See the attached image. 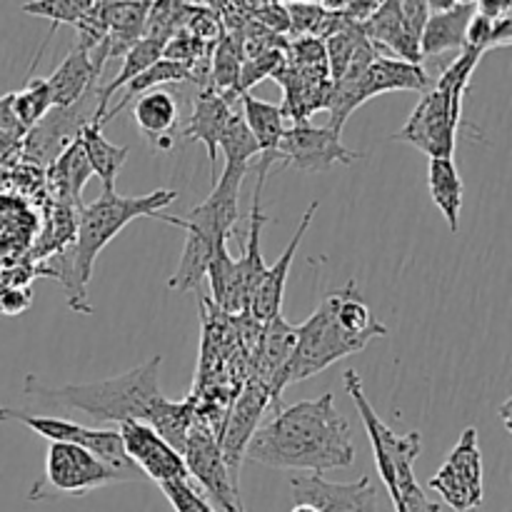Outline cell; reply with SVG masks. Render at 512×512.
<instances>
[{
	"mask_svg": "<svg viewBox=\"0 0 512 512\" xmlns=\"http://www.w3.org/2000/svg\"><path fill=\"white\" fill-rule=\"evenodd\" d=\"M245 460L275 470L328 473L355 463L350 423L335 408L333 393L278 408L260 423L245 448Z\"/></svg>",
	"mask_w": 512,
	"mask_h": 512,
	"instance_id": "cell-1",
	"label": "cell"
},
{
	"mask_svg": "<svg viewBox=\"0 0 512 512\" xmlns=\"http://www.w3.org/2000/svg\"><path fill=\"white\" fill-rule=\"evenodd\" d=\"M160 363L163 355H153L143 365L115 378L98 380V383L55 385V388L40 383L35 375H28L23 393L40 403V408L45 410L43 415L80 413L95 425H123L128 420H140L155 428L173 405L160 390Z\"/></svg>",
	"mask_w": 512,
	"mask_h": 512,
	"instance_id": "cell-2",
	"label": "cell"
},
{
	"mask_svg": "<svg viewBox=\"0 0 512 512\" xmlns=\"http://www.w3.org/2000/svg\"><path fill=\"white\" fill-rule=\"evenodd\" d=\"M178 193L168 188L153 190L145 195H118L115 190H103L93 203L80 205L75 215V240L58 250L53 258V270L43 275L58 280L68 295V305L75 313H93L88 305V283L93 268L105 245L123 233L125 225L138 218H155L175 203Z\"/></svg>",
	"mask_w": 512,
	"mask_h": 512,
	"instance_id": "cell-3",
	"label": "cell"
},
{
	"mask_svg": "<svg viewBox=\"0 0 512 512\" xmlns=\"http://www.w3.org/2000/svg\"><path fill=\"white\" fill-rule=\"evenodd\" d=\"M248 165H225L208 198L185 215L158 213L155 220L178 225L185 230V248L180 265L168 280L170 290H195L203 283L215 250L230 240L240 220V185L248 175Z\"/></svg>",
	"mask_w": 512,
	"mask_h": 512,
	"instance_id": "cell-4",
	"label": "cell"
},
{
	"mask_svg": "<svg viewBox=\"0 0 512 512\" xmlns=\"http://www.w3.org/2000/svg\"><path fill=\"white\" fill-rule=\"evenodd\" d=\"M483 53L465 45L458 58L440 73L435 85H428L418 105L408 115L393 140L423 150L428 158H453L455 133L463 120V100Z\"/></svg>",
	"mask_w": 512,
	"mask_h": 512,
	"instance_id": "cell-5",
	"label": "cell"
},
{
	"mask_svg": "<svg viewBox=\"0 0 512 512\" xmlns=\"http://www.w3.org/2000/svg\"><path fill=\"white\" fill-rule=\"evenodd\" d=\"M370 340L373 338H368V335L353 333L338 318L333 295H328L310 318H305L300 325H293V348H290L283 370L268 388L270 408H280V398H283L288 385L303 383V380L323 373L338 360L360 353Z\"/></svg>",
	"mask_w": 512,
	"mask_h": 512,
	"instance_id": "cell-6",
	"label": "cell"
},
{
	"mask_svg": "<svg viewBox=\"0 0 512 512\" xmlns=\"http://www.w3.org/2000/svg\"><path fill=\"white\" fill-rule=\"evenodd\" d=\"M0 420L3 423H18L23 428L33 430L35 435L45 438L48 443H73L93 453L95 458L103 460L105 465L115 470L123 478V483H133V480H143L140 470L128 460L123 450V440L120 433L113 428H90V425L73 423L60 415H43V413H28V410L15 408H0Z\"/></svg>",
	"mask_w": 512,
	"mask_h": 512,
	"instance_id": "cell-7",
	"label": "cell"
},
{
	"mask_svg": "<svg viewBox=\"0 0 512 512\" xmlns=\"http://www.w3.org/2000/svg\"><path fill=\"white\" fill-rule=\"evenodd\" d=\"M123 483L118 473L85 448L73 443H50L43 478L30 488L28 500H50L60 495L83 498L93 490Z\"/></svg>",
	"mask_w": 512,
	"mask_h": 512,
	"instance_id": "cell-8",
	"label": "cell"
},
{
	"mask_svg": "<svg viewBox=\"0 0 512 512\" xmlns=\"http://www.w3.org/2000/svg\"><path fill=\"white\" fill-rule=\"evenodd\" d=\"M183 463L188 468L190 480L200 485L208 503L218 512H245L240 485L233 483L228 468H225L223 453L215 433L203 418H195L188 438L183 445Z\"/></svg>",
	"mask_w": 512,
	"mask_h": 512,
	"instance_id": "cell-9",
	"label": "cell"
},
{
	"mask_svg": "<svg viewBox=\"0 0 512 512\" xmlns=\"http://www.w3.org/2000/svg\"><path fill=\"white\" fill-rule=\"evenodd\" d=\"M360 158L363 153H355L343 143V133L328 125H313L310 120L288 125L275 150V163L305 173H325L333 165H353Z\"/></svg>",
	"mask_w": 512,
	"mask_h": 512,
	"instance_id": "cell-10",
	"label": "cell"
},
{
	"mask_svg": "<svg viewBox=\"0 0 512 512\" xmlns=\"http://www.w3.org/2000/svg\"><path fill=\"white\" fill-rule=\"evenodd\" d=\"M428 490L440 495L455 512H473L483 503V453L478 445V430L470 425L463 430L458 445L450 450L438 473L428 480Z\"/></svg>",
	"mask_w": 512,
	"mask_h": 512,
	"instance_id": "cell-11",
	"label": "cell"
},
{
	"mask_svg": "<svg viewBox=\"0 0 512 512\" xmlns=\"http://www.w3.org/2000/svg\"><path fill=\"white\" fill-rule=\"evenodd\" d=\"M268 408V388H265L263 383H258V380H250V383L240 390L235 403L230 405V413L228 418H225L220 435H215L220 445V453H223L225 468H228L233 483L240 485V468H243L245 448H248L255 428L263 423V413Z\"/></svg>",
	"mask_w": 512,
	"mask_h": 512,
	"instance_id": "cell-12",
	"label": "cell"
},
{
	"mask_svg": "<svg viewBox=\"0 0 512 512\" xmlns=\"http://www.w3.org/2000/svg\"><path fill=\"white\" fill-rule=\"evenodd\" d=\"M120 440L130 463L140 470L143 478L155 480L158 485L175 483V480H190L183 455L170 448L148 423L128 420L120 425Z\"/></svg>",
	"mask_w": 512,
	"mask_h": 512,
	"instance_id": "cell-13",
	"label": "cell"
},
{
	"mask_svg": "<svg viewBox=\"0 0 512 512\" xmlns=\"http://www.w3.org/2000/svg\"><path fill=\"white\" fill-rule=\"evenodd\" d=\"M290 490L293 503H308L318 512H380L378 485L370 478L330 483L320 473H305L290 480Z\"/></svg>",
	"mask_w": 512,
	"mask_h": 512,
	"instance_id": "cell-14",
	"label": "cell"
},
{
	"mask_svg": "<svg viewBox=\"0 0 512 512\" xmlns=\"http://www.w3.org/2000/svg\"><path fill=\"white\" fill-rule=\"evenodd\" d=\"M318 200L308 205V210L300 218L298 228H295V235L290 238V243L285 245V250L280 253V258L275 260L273 265L265 268V273L260 275L258 285H255L253 295H250V305L248 313L253 315L255 323H268L273 320L275 315H280V308H283V295H285V285H288V275H290V265H293L295 253H298L300 243H303L305 233L313 225L315 213H318Z\"/></svg>",
	"mask_w": 512,
	"mask_h": 512,
	"instance_id": "cell-15",
	"label": "cell"
},
{
	"mask_svg": "<svg viewBox=\"0 0 512 512\" xmlns=\"http://www.w3.org/2000/svg\"><path fill=\"white\" fill-rule=\"evenodd\" d=\"M235 100H240V95L218 93V90L208 85V88L198 95V100H195L188 123L180 125V138L195 140V143L205 145L210 165H218L220 135H223L230 113H233Z\"/></svg>",
	"mask_w": 512,
	"mask_h": 512,
	"instance_id": "cell-16",
	"label": "cell"
},
{
	"mask_svg": "<svg viewBox=\"0 0 512 512\" xmlns=\"http://www.w3.org/2000/svg\"><path fill=\"white\" fill-rule=\"evenodd\" d=\"M133 120L150 143V148H173V135L180 128V113L178 103H175V98L168 90L158 88L138 95L133 103Z\"/></svg>",
	"mask_w": 512,
	"mask_h": 512,
	"instance_id": "cell-17",
	"label": "cell"
},
{
	"mask_svg": "<svg viewBox=\"0 0 512 512\" xmlns=\"http://www.w3.org/2000/svg\"><path fill=\"white\" fill-rule=\"evenodd\" d=\"M100 70L95 68L90 53L80 45H75L63 63L48 75L50 98H53V108H70V105L80 103L90 90L98 88Z\"/></svg>",
	"mask_w": 512,
	"mask_h": 512,
	"instance_id": "cell-18",
	"label": "cell"
},
{
	"mask_svg": "<svg viewBox=\"0 0 512 512\" xmlns=\"http://www.w3.org/2000/svg\"><path fill=\"white\" fill-rule=\"evenodd\" d=\"M240 113H243L248 130L253 133L255 143L260 150V173H268L270 165L275 163V150H278L280 138H283L288 120H285L283 110L275 103H265V100L253 98L250 93L240 95Z\"/></svg>",
	"mask_w": 512,
	"mask_h": 512,
	"instance_id": "cell-19",
	"label": "cell"
},
{
	"mask_svg": "<svg viewBox=\"0 0 512 512\" xmlns=\"http://www.w3.org/2000/svg\"><path fill=\"white\" fill-rule=\"evenodd\" d=\"M475 15V5H453L440 13H430L423 33H420V58L443 55L448 50L465 48L468 23Z\"/></svg>",
	"mask_w": 512,
	"mask_h": 512,
	"instance_id": "cell-20",
	"label": "cell"
},
{
	"mask_svg": "<svg viewBox=\"0 0 512 512\" xmlns=\"http://www.w3.org/2000/svg\"><path fill=\"white\" fill-rule=\"evenodd\" d=\"M90 175H93V170H90L83 145H80L78 135H75L50 163V190L58 198V203L80 208L83 205L80 203V195H83V188L90 180Z\"/></svg>",
	"mask_w": 512,
	"mask_h": 512,
	"instance_id": "cell-21",
	"label": "cell"
},
{
	"mask_svg": "<svg viewBox=\"0 0 512 512\" xmlns=\"http://www.w3.org/2000/svg\"><path fill=\"white\" fill-rule=\"evenodd\" d=\"M205 278L210 280V293H213L215 305L228 315H243L248 313V290H245L243 278H240L238 263L233 255L228 253V243L220 245L215 250L213 260L208 265Z\"/></svg>",
	"mask_w": 512,
	"mask_h": 512,
	"instance_id": "cell-22",
	"label": "cell"
},
{
	"mask_svg": "<svg viewBox=\"0 0 512 512\" xmlns=\"http://www.w3.org/2000/svg\"><path fill=\"white\" fill-rule=\"evenodd\" d=\"M290 348H293V325H288L283 313L275 315L268 323H263V333H260L258 348H255L253 380H258L265 388H270L273 380L278 378L280 370H283Z\"/></svg>",
	"mask_w": 512,
	"mask_h": 512,
	"instance_id": "cell-23",
	"label": "cell"
},
{
	"mask_svg": "<svg viewBox=\"0 0 512 512\" xmlns=\"http://www.w3.org/2000/svg\"><path fill=\"white\" fill-rule=\"evenodd\" d=\"M78 140L83 145V153L88 158L90 170L98 175L103 190H115V178L123 170L125 160H128L130 150L125 145H113L103 133V123L98 120H88L83 128L78 130Z\"/></svg>",
	"mask_w": 512,
	"mask_h": 512,
	"instance_id": "cell-24",
	"label": "cell"
},
{
	"mask_svg": "<svg viewBox=\"0 0 512 512\" xmlns=\"http://www.w3.org/2000/svg\"><path fill=\"white\" fill-rule=\"evenodd\" d=\"M428 190L448 228L458 233L460 213H463V180L453 158H430Z\"/></svg>",
	"mask_w": 512,
	"mask_h": 512,
	"instance_id": "cell-25",
	"label": "cell"
},
{
	"mask_svg": "<svg viewBox=\"0 0 512 512\" xmlns=\"http://www.w3.org/2000/svg\"><path fill=\"white\" fill-rule=\"evenodd\" d=\"M190 78H193V70H190V65L178 63V60H170V58L155 60L150 68H145L143 73L135 75L133 80H128V83L120 88L123 90V95H120V100L113 105V108H108V113L103 115V123H108V120H113L115 115H120V110L128 108L130 100H135L138 95L148 93V90H158L160 85L185 83V80H190Z\"/></svg>",
	"mask_w": 512,
	"mask_h": 512,
	"instance_id": "cell-26",
	"label": "cell"
},
{
	"mask_svg": "<svg viewBox=\"0 0 512 512\" xmlns=\"http://www.w3.org/2000/svg\"><path fill=\"white\" fill-rule=\"evenodd\" d=\"M165 43H168V40L158 38V35H143V38H140L138 43H135L133 48L123 55V65H120L118 78L110 80L105 88H98V113H95V118H98L100 123H103V115H105V110H108L113 93H118V90L123 88L128 80H133L135 75L143 73L145 68H150L155 60L163 58Z\"/></svg>",
	"mask_w": 512,
	"mask_h": 512,
	"instance_id": "cell-27",
	"label": "cell"
},
{
	"mask_svg": "<svg viewBox=\"0 0 512 512\" xmlns=\"http://www.w3.org/2000/svg\"><path fill=\"white\" fill-rule=\"evenodd\" d=\"M10 108H13V115L25 130L35 128L50 113V108H53L48 80L33 78L25 88L13 90L10 93Z\"/></svg>",
	"mask_w": 512,
	"mask_h": 512,
	"instance_id": "cell-28",
	"label": "cell"
},
{
	"mask_svg": "<svg viewBox=\"0 0 512 512\" xmlns=\"http://www.w3.org/2000/svg\"><path fill=\"white\" fill-rule=\"evenodd\" d=\"M218 153L225 155V165H248V168L250 160L260 155L258 143H255L253 133L248 130V123H245L240 108H233L228 123H225L223 135H220Z\"/></svg>",
	"mask_w": 512,
	"mask_h": 512,
	"instance_id": "cell-29",
	"label": "cell"
},
{
	"mask_svg": "<svg viewBox=\"0 0 512 512\" xmlns=\"http://www.w3.org/2000/svg\"><path fill=\"white\" fill-rule=\"evenodd\" d=\"M243 45L235 43L230 35H223L220 43L215 45L213 53V70H210V88L218 93H238L240 68H243Z\"/></svg>",
	"mask_w": 512,
	"mask_h": 512,
	"instance_id": "cell-30",
	"label": "cell"
},
{
	"mask_svg": "<svg viewBox=\"0 0 512 512\" xmlns=\"http://www.w3.org/2000/svg\"><path fill=\"white\" fill-rule=\"evenodd\" d=\"M93 3L95 0H30L23 5V13L50 20L53 23L50 35H53L58 25H78L93 8Z\"/></svg>",
	"mask_w": 512,
	"mask_h": 512,
	"instance_id": "cell-31",
	"label": "cell"
},
{
	"mask_svg": "<svg viewBox=\"0 0 512 512\" xmlns=\"http://www.w3.org/2000/svg\"><path fill=\"white\" fill-rule=\"evenodd\" d=\"M288 63L285 60V53L280 48H265L260 53L250 55L248 60H243V68H240V83L238 93H250V88L260 83V80L270 78V75H278L283 70V65Z\"/></svg>",
	"mask_w": 512,
	"mask_h": 512,
	"instance_id": "cell-32",
	"label": "cell"
},
{
	"mask_svg": "<svg viewBox=\"0 0 512 512\" xmlns=\"http://www.w3.org/2000/svg\"><path fill=\"white\" fill-rule=\"evenodd\" d=\"M365 40V33L360 30V25H348V28L338 30V33H333L328 38V43H325V55H328V73H330V80H338L340 75L345 73V68H348V63L353 60L355 50H358V45Z\"/></svg>",
	"mask_w": 512,
	"mask_h": 512,
	"instance_id": "cell-33",
	"label": "cell"
},
{
	"mask_svg": "<svg viewBox=\"0 0 512 512\" xmlns=\"http://www.w3.org/2000/svg\"><path fill=\"white\" fill-rule=\"evenodd\" d=\"M160 490L165 493V498L170 500L175 512H218L213 505L208 503L205 495H200L198 490L190 485V480H175V483L160 485Z\"/></svg>",
	"mask_w": 512,
	"mask_h": 512,
	"instance_id": "cell-34",
	"label": "cell"
},
{
	"mask_svg": "<svg viewBox=\"0 0 512 512\" xmlns=\"http://www.w3.org/2000/svg\"><path fill=\"white\" fill-rule=\"evenodd\" d=\"M400 13L408 33L420 43V33L430 18V0H400Z\"/></svg>",
	"mask_w": 512,
	"mask_h": 512,
	"instance_id": "cell-35",
	"label": "cell"
},
{
	"mask_svg": "<svg viewBox=\"0 0 512 512\" xmlns=\"http://www.w3.org/2000/svg\"><path fill=\"white\" fill-rule=\"evenodd\" d=\"M290 15H293L295 30H300V33H313L323 18V13L318 8H310V5H295Z\"/></svg>",
	"mask_w": 512,
	"mask_h": 512,
	"instance_id": "cell-36",
	"label": "cell"
},
{
	"mask_svg": "<svg viewBox=\"0 0 512 512\" xmlns=\"http://www.w3.org/2000/svg\"><path fill=\"white\" fill-rule=\"evenodd\" d=\"M0 305H3V313H20V310H25L30 305V293L28 290H10L8 295H5L3 300H0Z\"/></svg>",
	"mask_w": 512,
	"mask_h": 512,
	"instance_id": "cell-37",
	"label": "cell"
},
{
	"mask_svg": "<svg viewBox=\"0 0 512 512\" xmlns=\"http://www.w3.org/2000/svg\"><path fill=\"white\" fill-rule=\"evenodd\" d=\"M455 0H430V13H440V10L453 8Z\"/></svg>",
	"mask_w": 512,
	"mask_h": 512,
	"instance_id": "cell-38",
	"label": "cell"
},
{
	"mask_svg": "<svg viewBox=\"0 0 512 512\" xmlns=\"http://www.w3.org/2000/svg\"><path fill=\"white\" fill-rule=\"evenodd\" d=\"M478 0H455V5H475Z\"/></svg>",
	"mask_w": 512,
	"mask_h": 512,
	"instance_id": "cell-39",
	"label": "cell"
}]
</instances>
